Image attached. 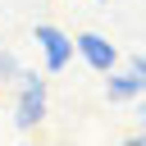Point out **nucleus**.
Segmentation results:
<instances>
[{
	"mask_svg": "<svg viewBox=\"0 0 146 146\" xmlns=\"http://www.w3.org/2000/svg\"><path fill=\"white\" fill-rule=\"evenodd\" d=\"M96 5H105V0H96Z\"/></svg>",
	"mask_w": 146,
	"mask_h": 146,
	"instance_id": "nucleus-7",
	"label": "nucleus"
},
{
	"mask_svg": "<svg viewBox=\"0 0 146 146\" xmlns=\"http://www.w3.org/2000/svg\"><path fill=\"white\" fill-rule=\"evenodd\" d=\"M105 96L110 100H137V96H146V78L137 73V68H110V78H105Z\"/></svg>",
	"mask_w": 146,
	"mask_h": 146,
	"instance_id": "nucleus-4",
	"label": "nucleus"
},
{
	"mask_svg": "<svg viewBox=\"0 0 146 146\" xmlns=\"http://www.w3.org/2000/svg\"><path fill=\"white\" fill-rule=\"evenodd\" d=\"M18 96H14V128L18 132H32L41 119H46V78H36L32 68H18Z\"/></svg>",
	"mask_w": 146,
	"mask_h": 146,
	"instance_id": "nucleus-1",
	"label": "nucleus"
},
{
	"mask_svg": "<svg viewBox=\"0 0 146 146\" xmlns=\"http://www.w3.org/2000/svg\"><path fill=\"white\" fill-rule=\"evenodd\" d=\"M137 119H141V128H146V96L137 100Z\"/></svg>",
	"mask_w": 146,
	"mask_h": 146,
	"instance_id": "nucleus-6",
	"label": "nucleus"
},
{
	"mask_svg": "<svg viewBox=\"0 0 146 146\" xmlns=\"http://www.w3.org/2000/svg\"><path fill=\"white\" fill-rule=\"evenodd\" d=\"M18 68H23V64H18V55L0 46V82H14V78H18Z\"/></svg>",
	"mask_w": 146,
	"mask_h": 146,
	"instance_id": "nucleus-5",
	"label": "nucleus"
},
{
	"mask_svg": "<svg viewBox=\"0 0 146 146\" xmlns=\"http://www.w3.org/2000/svg\"><path fill=\"white\" fill-rule=\"evenodd\" d=\"M73 50L96 68V73H110L114 64H119V50H114V41L110 36H100V32H82L78 41H73Z\"/></svg>",
	"mask_w": 146,
	"mask_h": 146,
	"instance_id": "nucleus-3",
	"label": "nucleus"
},
{
	"mask_svg": "<svg viewBox=\"0 0 146 146\" xmlns=\"http://www.w3.org/2000/svg\"><path fill=\"white\" fill-rule=\"evenodd\" d=\"M32 41L41 46L50 73H64V68H68V59H73V36H64L55 23H36V27H32Z\"/></svg>",
	"mask_w": 146,
	"mask_h": 146,
	"instance_id": "nucleus-2",
	"label": "nucleus"
}]
</instances>
